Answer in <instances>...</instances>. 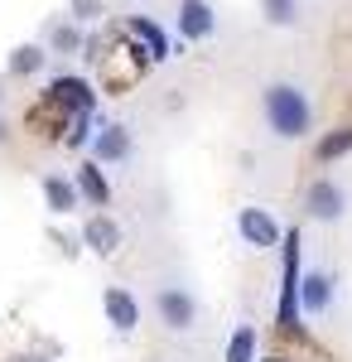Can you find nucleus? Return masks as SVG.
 <instances>
[{
	"mask_svg": "<svg viewBox=\"0 0 352 362\" xmlns=\"http://www.w3.org/2000/svg\"><path fill=\"white\" fill-rule=\"evenodd\" d=\"M261 116H266V126H271L275 140H304L314 131V102H309V92L299 83H290V78L261 87Z\"/></svg>",
	"mask_w": 352,
	"mask_h": 362,
	"instance_id": "obj_1",
	"label": "nucleus"
},
{
	"mask_svg": "<svg viewBox=\"0 0 352 362\" xmlns=\"http://www.w3.org/2000/svg\"><path fill=\"white\" fill-rule=\"evenodd\" d=\"M155 314H160V324L169 334H189L193 324H198V300H193L189 285H160Z\"/></svg>",
	"mask_w": 352,
	"mask_h": 362,
	"instance_id": "obj_2",
	"label": "nucleus"
},
{
	"mask_svg": "<svg viewBox=\"0 0 352 362\" xmlns=\"http://www.w3.org/2000/svg\"><path fill=\"white\" fill-rule=\"evenodd\" d=\"M237 232H242L246 247L256 251H271L285 242V227H280V218H275L271 208H261V203H246L242 213H237Z\"/></svg>",
	"mask_w": 352,
	"mask_h": 362,
	"instance_id": "obj_3",
	"label": "nucleus"
},
{
	"mask_svg": "<svg viewBox=\"0 0 352 362\" xmlns=\"http://www.w3.org/2000/svg\"><path fill=\"white\" fill-rule=\"evenodd\" d=\"M333 295H338V280L324 266H309L299 276V319H324L333 309Z\"/></svg>",
	"mask_w": 352,
	"mask_h": 362,
	"instance_id": "obj_4",
	"label": "nucleus"
},
{
	"mask_svg": "<svg viewBox=\"0 0 352 362\" xmlns=\"http://www.w3.org/2000/svg\"><path fill=\"white\" fill-rule=\"evenodd\" d=\"M285 280H280V329H299V232H285Z\"/></svg>",
	"mask_w": 352,
	"mask_h": 362,
	"instance_id": "obj_5",
	"label": "nucleus"
},
{
	"mask_svg": "<svg viewBox=\"0 0 352 362\" xmlns=\"http://www.w3.org/2000/svg\"><path fill=\"white\" fill-rule=\"evenodd\" d=\"M304 213H309L314 223H343V213H348V189H343L338 179H314V184L304 189Z\"/></svg>",
	"mask_w": 352,
	"mask_h": 362,
	"instance_id": "obj_6",
	"label": "nucleus"
},
{
	"mask_svg": "<svg viewBox=\"0 0 352 362\" xmlns=\"http://www.w3.org/2000/svg\"><path fill=\"white\" fill-rule=\"evenodd\" d=\"M179 34L189 44H203L217 34V10L213 0H179Z\"/></svg>",
	"mask_w": 352,
	"mask_h": 362,
	"instance_id": "obj_7",
	"label": "nucleus"
},
{
	"mask_svg": "<svg viewBox=\"0 0 352 362\" xmlns=\"http://www.w3.org/2000/svg\"><path fill=\"white\" fill-rule=\"evenodd\" d=\"M87 150H92L97 165H126V160H131V131L116 126V121H111V126H97V136H92Z\"/></svg>",
	"mask_w": 352,
	"mask_h": 362,
	"instance_id": "obj_8",
	"label": "nucleus"
},
{
	"mask_svg": "<svg viewBox=\"0 0 352 362\" xmlns=\"http://www.w3.org/2000/svg\"><path fill=\"white\" fill-rule=\"evenodd\" d=\"M102 309H107V319H111V329H116V334H136V324H140V300L126 290V285H107Z\"/></svg>",
	"mask_w": 352,
	"mask_h": 362,
	"instance_id": "obj_9",
	"label": "nucleus"
},
{
	"mask_svg": "<svg viewBox=\"0 0 352 362\" xmlns=\"http://www.w3.org/2000/svg\"><path fill=\"white\" fill-rule=\"evenodd\" d=\"M126 39L140 49V58H150V63H164L169 58V39H164V29L155 20H145V15H131L126 20Z\"/></svg>",
	"mask_w": 352,
	"mask_h": 362,
	"instance_id": "obj_10",
	"label": "nucleus"
},
{
	"mask_svg": "<svg viewBox=\"0 0 352 362\" xmlns=\"http://www.w3.org/2000/svg\"><path fill=\"white\" fill-rule=\"evenodd\" d=\"M49 102L63 107L68 116H82V112H92L97 97H92V83H87V78H54V83H49Z\"/></svg>",
	"mask_w": 352,
	"mask_h": 362,
	"instance_id": "obj_11",
	"label": "nucleus"
},
{
	"mask_svg": "<svg viewBox=\"0 0 352 362\" xmlns=\"http://www.w3.org/2000/svg\"><path fill=\"white\" fill-rule=\"evenodd\" d=\"M78 179H68V174H44V203H49V213L54 218H68L73 208H78Z\"/></svg>",
	"mask_w": 352,
	"mask_h": 362,
	"instance_id": "obj_12",
	"label": "nucleus"
},
{
	"mask_svg": "<svg viewBox=\"0 0 352 362\" xmlns=\"http://www.w3.org/2000/svg\"><path fill=\"white\" fill-rule=\"evenodd\" d=\"M82 242L97 251V256H111V251H121V227L111 223L107 213H97V218H87V227H82Z\"/></svg>",
	"mask_w": 352,
	"mask_h": 362,
	"instance_id": "obj_13",
	"label": "nucleus"
},
{
	"mask_svg": "<svg viewBox=\"0 0 352 362\" xmlns=\"http://www.w3.org/2000/svg\"><path fill=\"white\" fill-rule=\"evenodd\" d=\"M73 179H78V194L92 198L97 208H107V203H111V184H107V174H102V165H97V160H82Z\"/></svg>",
	"mask_w": 352,
	"mask_h": 362,
	"instance_id": "obj_14",
	"label": "nucleus"
},
{
	"mask_svg": "<svg viewBox=\"0 0 352 362\" xmlns=\"http://www.w3.org/2000/svg\"><path fill=\"white\" fill-rule=\"evenodd\" d=\"M256 348H261L256 324H237V329H232V338L222 343V362H256Z\"/></svg>",
	"mask_w": 352,
	"mask_h": 362,
	"instance_id": "obj_15",
	"label": "nucleus"
},
{
	"mask_svg": "<svg viewBox=\"0 0 352 362\" xmlns=\"http://www.w3.org/2000/svg\"><path fill=\"white\" fill-rule=\"evenodd\" d=\"M44 49H39V44H20V49H15V54H10V78H34V73H39V68H44Z\"/></svg>",
	"mask_w": 352,
	"mask_h": 362,
	"instance_id": "obj_16",
	"label": "nucleus"
},
{
	"mask_svg": "<svg viewBox=\"0 0 352 362\" xmlns=\"http://www.w3.org/2000/svg\"><path fill=\"white\" fill-rule=\"evenodd\" d=\"M261 15H266V25L290 29L299 20V0H261Z\"/></svg>",
	"mask_w": 352,
	"mask_h": 362,
	"instance_id": "obj_17",
	"label": "nucleus"
},
{
	"mask_svg": "<svg viewBox=\"0 0 352 362\" xmlns=\"http://www.w3.org/2000/svg\"><path fill=\"white\" fill-rule=\"evenodd\" d=\"M348 150H352V131H328V136L314 145V160L328 165V160H338V155H348Z\"/></svg>",
	"mask_w": 352,
	"mask_h": 362,
	"instance_id": "obj_18",
	"label": "nucleus"
},
{
	"mask_svg": "<svg viewBox=\"0 0 352 362\" xmlns=\"http://www.w3.org/2000/svg\"><path fill=\"white\" fill-rule=\"evenodd\" d=\"M92 112H82V116H68V145L73 150H82V145H92Z\"/></svg>",
	"mask_w": 352,
	"mask_h": 362,
	"instance_id": "obj_19",
	"label": "nucleus"
},
{
	"mask_svg": "<svg viewBox=\"0 0 352 362\" xmlns=\"http://www.w3.org/2000/svg\"><path fill=\"white\" fill-rule=\"evenodd\" d=\"M54 49H58V54H78V49H82L78 25H58V29H54Z\"/></svg>",
	"mask_w": 352,
	"mask_h": 362,
	"instance_id": "obj_20",
	"label": "nucleus"
},
{
	"mask_svg": "<svg viewBox=\"0 0 352 362\" xmlns=\"http://www.w3.org/2000/svg\"><path fill=\"white\" fill-rule=\"evenodd\" d=\"M73 10H78V20H92V10H97V0H73Z\"/></svg>",
	"mask_w": 352,
	"mask_h": 362,
	"instance_id": "obj_21",
	"label": "nucleus"
},
{
	"mask_svg": "<svg viewBox=\"0 0 352 362\" xmlns=\"http://www.w3.org/2000/svg\"><path fill=\"white\" fill-rule=\"evenodd\" d=\"M0 140H5V121H0Z\"/></svg>",
	"mask_w": 352,
	"mask_h": 362,
	"instance_id": "obj_22",
	"label": "nucleus"
},
{
	"mask_svg": "<svg viewBox=\"0 0 352 362\" xmlns=\"http://www.w3.org/2000/svg\"><path fill=\"white\" fill-rule=\"evenodd\" d=\"M0 102H5V92H0Z\"/></svg>",
	"mask_w": 352,
	"mask_h": 362,
	"instance_id": "obj_23",
	"label": "nucleus"
}]
</instances>
